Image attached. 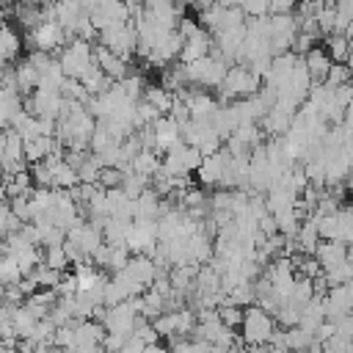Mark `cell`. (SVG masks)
Listing matches in <instances>:
<instances>
[{"instance_id": "6da1fadb", "label": "cell", "mask_w": 353, "mask_h": 353, "mask_svg": "<svg viewBox=\"0 0 353 353\" xmlns=\"http://www.w3.org/2000/svg\"><path fill=\"white\" fill-rule=\"evenodd\" d=\"M259 85H262V80H259L254 72H248V69L240 66V63H232V66L226 69L221 85H218V97H215V102H218V105H229L232 99L254 97V94L259 91Z\"/></svg>"}, {"instance_id": "7a4b0ae2", "label": "cell", "mask_w": 353, "mask_h": 353, "mask_svg": "<svg viewBox=\"0 0 353 353\" xmlns=\"http://www.w3.org/2000/svg\"><path fill=\"white\" fill-rule=\"evenodd\" d=\"M240 342L243 345H268V339L273 336V331L279 328L273 314H268L265 309H259L256 303L243 309V320H240Z\"/></svg>"}, {"instance_id": "3957f363", "label": "cell", "mask_w": 353, "mask_h": 353, "mask_svg": "<svg viewBox=\"0 0 353 353\" xmlns=\"http://www.w3.org/2000/svg\"><path fill=\"white\" fill-rule=\"evenodd\" d=\"M99 44L105 47V50H110L116 58H124V61H130V55H135V28H132V22H124V25H108V28H102L99 33Z\"/></svg>"}, {"instance_id": "277c9868", "label": "cell", "mask_w": 353, "mask_h": 353, "mask_svg": "<svg viewBox=\"0 0 353 353\" xmlns=\"http://www.w3.org/2000/svg\"><path fill=\"white\" fill-rule=\"evenodd\" d=\"M312 218V215H309ZM317 221V234L320 240H336L342 245H347L353 240V215L350 210L342 204L336 212L331 215H323V218H314Z\"/></svg>"}, {"instance_id": "5b68a950", "label": "cell", "mask_w": 353, "mask_h": 353, "mask_svg": "<svg viewBox=\"0 0 353 353\" xmlns=\"http://www.w3.org/2000/svg\"><path fill=\"white\" fill-rule=\"evenodd\" d=\"M28 36V44L33 47V50H41V52H50L52 58L58 55V50L69 41V36L55 25V22H39L33 30H28L25 33Z\"/></svg>"}, {"instance_id": "8992f818", "label": "cell", "mask_w": 353, "mask_h": 353, "mask_svg": "<svg viewBox=\"0 0 353 353\" xmlns=\"http://www.w3.org/2000/svg\"><path fill=\"white\" fill-rule=\"evenodd\" d=\"M25 110L36 119H58L61 116V108H63V97L61 91H47V88H36L28 99H22Z\"/></svg>"}, {"instance_id": "52a82bcc", "label": "cell", "mask_w": 353, "mask_h": 353, "mask_svg": "<svg viewBox=\"0 0 353 353\" xmlns=\"http://www.w3.org/2000/svg\"><path fill=\"white\" fill-rule=\"evenodd\" d=\"M135 320H138V312L130 306V301H121L116 306H105V317H102V328L108 334H121V336H130L132 328H135Z\"/></svg>"}, {"instance_id": "ba28073f", "label": "cell", "mask_w": 353, "mask_h": 353, "mask_svg": "<svg viewBox=\"0 0 353 353\" xmlns=\"http://www.w3.org/2000/svg\"><path fill=\"white\" fill-rule=\"evenodd\" d=\"M350 309H353V287L350 284H334V287L325 290V295H323V314H325V320L350 314Z\"/></svg>"}, {"instance_id": "9c48e42d", "label": "cell", "mask_w": 353, "mask_h": 353, "mask_svg": "<svg viewBox=\"0 0 353 353\" xmlns=\"http://www.w3.org/2000/svg\"><path fill=\"white\" fill-rule=\"evenodd\" d=\"M66 240L74 243L85 259H91V254L102 245V232H99L97 226H91L88 221H77V223L66 232Z\"/></svg>"}, {"instance_id": "30bf717a", "label": "cell", "mask_w": 353, "mask_h": 353, "mask_svg": "<svg viewBox=\"0 0 353 353\" xmlns=\"http://www.w3.org/2000/svg\"><path fill=\"white\" fill-rule=\"evenodd\" d=\"M152 135H154V152H157V154H163V152H168L171 146L182 143V138H179V124H176L171 116H157V119L152 121Z\"/></svg>"}, {"instance_id": "8fae6325", "label": "cell", "mask_w": 353, "mask_h": 353, "mask_svg": "<svg viewBox=\"0 0 353 353\" xmlns=\"http://www.w3.org/2000/svg\"><path fill=\"white\" fill-rule=\"evenodd\" d=\"M312 256H314V262L320 265V273L336 268V265L345 262V259H350L347 245H342V243H336V240H320V243L314 245Z\"/></svg>"}, {"instance_id": "7c38bea8", "label": "cell", "mask_w": 353, "mask_h": 353, "mask_svg": "<svg viewBox=\"0 0 353 353\" xmlns=\"http://www.w3.org/2000/svg\"><path fill=\"white\" fill-rule=\"evenodd\" d=\"M210 50H212V36L204 30V28H199L190 39H185L182 41V50H179V63H190V61H199V58H207L210 55Z\"/></svg>"}, {"instance_id": "4fadbf2b", "label": "cell", "mask_w": 353, "mask_h": 353, "mask_svg": "<svg viewBox=\"0 0 353 353\" xmlns=\"http://www.w3.org/2000/svg\"><path fill=\"white\" fill-rule=\"evenodd\" d=\"M301 61H303V66H306L309 83H320V85H323V80H325V74H328V66H331V58L325 55V50L314 44L306 55H301Z\"/></svg>"}, {"instance_id": "5bb4252c", "label": "cell", "mask_w": 353, "mask_h": 353, "mask_svg": "<svg viewBox=\"0 0 353 353\" xmlns=\"http://www.w3.org/2000/svg\"><path fill=\"white\" fill-rule=\"evenodd\" d=\"M124 270L132 276V281H138L143 290L154 281V276H157V268H154V262L149 259V256H143V254H132L130 259H127V265H124Z\"/></svg>"}, {"instance_id": "9a60e30c", "label": "cell", "mask_w": 353, "mask_h": 353, "mask_svg": "<svg viewBox=\"0 0 353 353\" xmlns=\"http://www.w3.org/2000/svg\"><path fill=\"white\" fill-rule=\"evenodd\" d=\"M50 165V176H52V190H72L74 185H80L77 171L66 163V160H44Z\"/></svg>"}, {"instance_id": "2e32d148", "label": "cell", "mask_w": 353, "mask_h": 353, "mask_svg": "<svg viewBox=\"0 0 353 353\" xmlns=\"http://www.w3.org/2000/svg\"><path fill=\"white\" fill-rule=\"evenodd\" d=\"M292 243H295V251H298V254H309V256H312L314 245L320 243V234H317V221H314V218L301 221V226H298V232H295Z\"/></svg>"}, {"instance_id": "e0dca14e", "label": "cell", "mask_w": 353, "mask_h": 353, "mask_svg": "<svg viewBox=\"0 0 353 353\" xmlns=\"http://www.w3.org/2000/svg\"><path fill=\"white\" fill-rule=\"evenodd\" d=\"M14 83H17V94H19V97H28V94L36 91L39 72L28 63V58H22V61L14 66Z\"/></svg>"}, {"instance_id": "ac0fdd59", "label": "cell", "mask_w": 353, "mask_h": 353, "mask_svg": "<svg viewBox=\"0 0 353 353\" xmlns=\"http://www.w3.org/2000/svg\"><path fill=\"white\" fill-rule=\"evenodd\" d=\"M130 226H132V221H127V218H108L105 226H102V243H108V245H124Z\"/></svg>"}, {"instance_id": "d6986e66", "label": "cell", "mask_w": 353, "mask_h": 353, "mask_svg": "<svg viewBox=\"0 0 353 353\" xmlns=\"http://www.w3.org/2000/svg\"><path fill=\"white\" fill-rule=\"evenodd\" d=\"M325 39V55L331 58V63H347V55H350V44H347V36L342 33H328L323 36Z\"/></svg>"}, {"instance_id": "ffe728a7", "label": "cell", "mask_w": 353, "mask_h": 353, "mask_svg": "<svg viewBox=\"0 0 353 353\" xmlns=\"http://www.w3.org/2000/svg\"><path fill=\"white\" fill-rule=\"evenodd\" d=\"M160 168V154L154 152V149H141L135 157H132V163H130V171H135V174H141V176H146V179H152V174Z\"/></svg>"}, {"instance_id": "44dd1931", "label": "cell", "mask_w": 353, "mask_h": 353, "mask_svg": "<svg viewBox=\"0 0 353 353\" xmlns=\"http://www.w3.org/2000/svg\"><path fill=\"white\" fill-rule=\"evenodd\" d=\"M141 99H143V102H149L160 116H165V113H168V108H171V102H174V94H171V91H165L163 85H146Z\"/></svg>"}, {"instance_id": "7402d4cb", "label": "cell", "mask_w": 353, "mask_h": 353, "mask_svg": "<svg viewBox=\"0 0 353 353\" xmlns=\"http://www.w3.org/2000/svg\"><path fill=\"white\" fill-rule=\"evenodd\" d=\"M19 47H22V41H19L17 30H11L8 25L0 22V61H3V63L14 61V58L19 55Z\"/></svg>"}, {"instance_id": "603a6c76", "label": "cell", "mask_w": 353, "mask_h": 353, "mask_svg": "<svg viewBox=\"0 0 353 353\" xmlns=\"http://www.w3.org/2000/svg\"><path fill=\"white\" fill-rule=\"evenodd\" d=\"M63 80H66V77H63V72H61V63H58V58H50V63H47V66L39 72V83H36V88L58 91Z\"/></svg>"}, {"instance_id": "cb8c5ba5", "label": "cell", "mask_w": 353, "mask_h": 353, "mask_svg": "<svg viewBox=\"0 0 353 353\" xmlns=\"http://www.w3.org/2000/svg\"><path fill=\"white\" fill-rule=\"evenodd\" d=\"M28 279H30V281H33L36 287L52 290V287H55V284H58V281L63 279V273H61V270H52V268H47L44 262H39V265H36V268H33V270L28 273Z\"/></svg>"}, {"instance_id": "d4e9b609", "label": "cell", "mask_w": 353, "mask_h": 353, "mask_svg": "<svg viewBox=\"0 0 353 353\" xmlns=\"http://www.w3.org/2000/svg\"><path fill=\"white\" fill-rule=\"evenodd\" d=\"M130 199H135L138 193H143L146 188H149V179L146 176H141V174H135V171H130V168H124L121 171V185H119Z\"/></svg>"}, {"instance_id": "484cf974", "label": "cell", "mask_w": 353, "mask_h": 353, "mask_svg": "<svg viewBox=\"0 0 353 353\" xmlns=\"http://www.w3.org/2000/svg\"><path fill=\"white\" fill-rule=\"evenodd\" d=\"M116 85H119V91H121L130 102H138V99L143 97V88H146L143 77H141V74H135V72H132V74H127L124 80H119Z\"/></svg>"}, {"instance_id": "4316f807", "label": "cell", "mask_w": 353, "mask_h": 353, "mask_svg": "<svg viewBox=\"0 0 353 353\" xmlns=\"http://www.w3.org/2000/svg\"><path fill=\"white\" fill-rule=\"evenodd\" d=\"M281 334H284V347H287V353L303 350L309 342H314V336H312V334H306V331H301L298 325H292V328H284Z\"/></svg>"}, {"instance_id": "83f0119b", "label": "cell", "mask_w": 353, "mask_h": 353, "mask_svg": "<svg viewBox=\"0 0 353 353\" xmlns=\"http://www.w3.org/2000/svg\"><path fill=\"white\" fill-rule=\"evenodd\" d=\"M41 262H44L47 268H52V270L66 273L69 259H66V254H63V243H61V245H47V248L41 251Z\"/></svg>"}, {"instance_id": "f1b7e54d", "label": "cell", "mask_w": 353, "mask_h": 353, "mask_svg": "<svg viewBox=\"0 0 353 353\" xmlns=\"http://www.w3.org/2000/svg\"><path fill=\"white\" fill-rule=\"evenodd\" d=\"M323 279H325L328 287H334V284H350V279H353V262L345 259V262H339L336 268L323 270Z\"/></svg>"}, {"instance_id": "f546056e", "label": "cell", "mask_w": 353, "mask_h": 353, "mask_svg": "<svg viewBox=\"0 0 353 353\" xmlns=\"http://www.w3.org/2000/svg\"><path fill=\"white\" fill-rule=\"evenodd\" d=\"M74 171H77V179H80L83 185H97V176H99L102 168H99V163L94 160V154L88 152V157H85Z\"/></svg>"}, {"instance_id": "4dcf8cb0", "label": "cell", "mask_w": 353, "mask_h": 353, "mask_svg": "<svg viewBox=\"0 0 353 353\" xmlns=\"http://www.w3.org/2000/svg\"><path fill=\"white\" fill-rule=\"evenodd\" d=\"M19 279H22L19 265L14 262V256L3 254V256H0V284H17Z\"/></svg>"}, {"instance_id": "1f68e13d", "label": "cell", "mask_w": 353, "mask_h": 353, "mask_svg": "<svg viewBox=\"0 0 353 353\" xmlns=\"http://www.w3.org/2000/svg\"><path fill=\"white\" fill-rule=\"evenodd\" d=\"M347 77H350L347 63H331V66H328V74H325V80H323V85H325V88L347 85Z\"/></svg>"}, {"instance_id": "d6a6232c", "label": "cell", "mask_w": 353, "mask_h": 353, "mask_svg": "<svg viewBox=\"0 0 353 353\" xmlns=\"http://www.w3.org/2000/svg\"><path fill=\"white\" fill-rule=\"evenodd\" d=\"M320 350H323V353H350V336L331 334L328 339L320 342Z\"/></svg>"}, {"instance_id": "836d02e7", "label": "cell", "mask_w": 353, "mask_h": 353, "mask_svg": "<svg viewBox=\"0 0 353 353\" xmlns=\"http://www.w3.org/2000/svg\"><path fill=\"white\" fill-rule=\"evenodd\" d=\"M215 312H218L221 325H226V328H237L240 320H243V309L240 306H218Z\"/></svg>"}, {"instance_id": "e575fe53", "label": "cell", "mask_w": 353, "mask_h": 353, "mask_svg": "<svg viewBox=\"0 0 353 353\" xmlns=\"http://www.w3.org/2000/svg\"><path fill=\"white\" fill-rule=\"evenodd\" d=\"M237 8L243 11V17H268L270 0H240Z\"/></svg>"}, {"instance_id": "d590c367", "label": "cell", "mask_w": 353, "mask_h": 353, "mask_svg": "<svg viewBox=\"0 0 353 353\" xmlns=\"http://www.w3.org/2000/svg\"><path fill=\"white\" fill-rule=\"evenodd\" d=\"M132 254L124 248V245H110V256H108V270L110 273H116V270H124V265H127V259H130Z\"/></svg>"}, {"instance_id": "8d00e7d4", "label": "cell", "mask_w": 353, "mask_h": 353, "mask_svg": "<svg viewBox=\"0 0 353 353\" xmlns=\"http://www.w3.org/2000/svg\"><path fill=\"white\" fill-rule=\"evenodd\" d=\"M97 185H99L102 190L119 188V185H121V171H119V168H102L99 176H97Z\"/></svg>"}, {"instance_id": "74e56055", "label": "cell", "mask_w": 353, "mask_h": 353, "mask_svg": "<svg viewBox=\"0 0 353 353\" xmlns=\"http://www.w3.org/2000/svg\"><path fill=\"white\" fill-rule=\"evenodd\" d=\"M168 353H196V345H193V339H188V336H171Z\"/></svg>"}, {"instance_id": "f35d334b", "label": "cell", "mask_w": 353, "mask_h": 353, "mask_svg": "<svg viewBox=\"0 0 353 353\" xmlns=\"http://www.w3.org/2000/svg\"><path fill=\"white\" fill-rule=\"evenodd\" d=\"M298 0H270V11L268 14H292Z\"/></svg>"}, {"instance_id": "ab89813d", "label": "cell", "mask_w": 353, "mask_h": 353, "mask_svg": "<svg viewBox=\"0 0 353 353\" xmlns=\"http://www.w3.org/2000/svg\"><path fill=\"white\" fill-rule=\"evenodd\" d=\"M245 353H270L268 345H245Z\"/></svg>"}, {"instance_id": "60d3db41", "label": "cell", "mask_w": 353, "mask_h": 353, "mask_svg": "<svg viewBox=\"0 0 353 353\" xmlns=\"http://www.w3.org/2000/svg\"><path fill=\"white\" fill-rule=\"evenodd\" d=\"M143 353H168V347H163V345H157V342H154V345H146V347H143Z\"/></svg>"}]
</instances>
